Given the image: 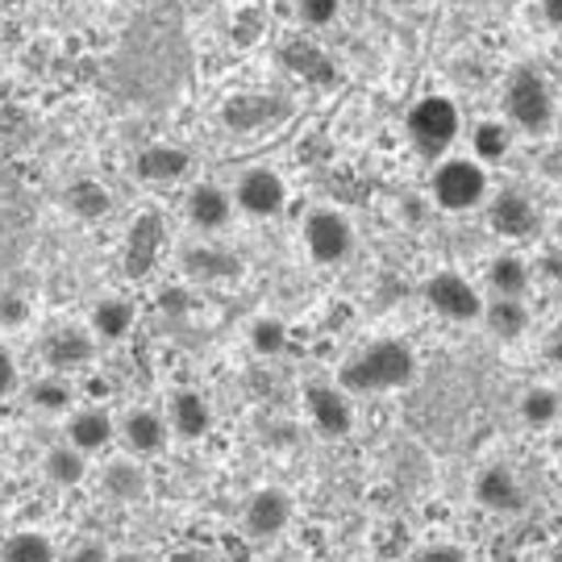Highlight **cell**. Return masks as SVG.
I'll return each mask as SVG.
<instances>
[{
    "label": "cell",
    "mask_w": 562,
    "mask_h": 562,
    "mask_svg": "<svg viewBox=\"0 0 562 562\" xmlns=\"http://www.w3.org/2000/svg\"><path fill=\"white\" fill-rule=\"evenodd\" d=\"M413 380H417V350L404 338L371 341L341 367V392H362V396L396 392Z\"/></svg>",
    "instance_id": "cell-1"
},
{
    "label": "cell",
    "mask_w": 562,
    "mask_h": 562,
    "mask_svg": "<svg viewBox=\"0 0 562 562\" xmlns=\"http://www.w3.org/2000/svg\"><path fill=\"white\" fill-rule=\"evenodd\" d=\"M504 121L517 134H529V138H542L554 130L559 101H554V88L538 67H517L504 80Z\"/></svg>",
    "instance_id": "cell-2"
},
{
    "label": "cell",
    "mask_w": 562,
    "mask_h": 562,
    "mask_svg": "<svg viewBox=\"0 0 562 562\" xmlns=\"http://www.w3.org/2000/svg\"><path fill=\"white\" fill-rule=\"evenodd\" d=\"M404 134H408L417 155H425V159H434V162L446 159L450 146H454L462 134L459 104L450 101V97H442V92H429V97H422V101L408 109Z\"/></svg>",
    "instance_id": "cell-3"
},
{
    "label": "cell",
    "mask_w": 562,
    "mask_h": 562,
    "mask_svg": "<svg viewBox=\"0 0 562 562\" xmlns=\"http://www.w3.org/2000/svg\"><path fill=\"white\" fill-rule=\"evenodd\" d=\"M429 196L442 213H471L487 204L492 183H487V167L475 162L471 155H446L438 159L434 176H429Z\"/></svg>",
    "instance_id": "cell-4"
},
{
    "label": "cell",
    "mask_w": 562,
    "mask_h": 562,
    "mask_svg": "<svg viewBox=\"0 0 562 562\" xmlns=\"http://www.w3.org/2000/svg\"><path fill=\"white\" fill-rule=\"evenodd\" d=\"M301 238L308 259L322 262V267L346 262L355 255V225L341 209H313L301 225Z\"/></svg>",
    "instance_id": "cell-5"
},
{
    "label": "cell",
    "mask_w": 562,
    "mask_h": 562,
    "mask_svg": "<svg viewBox=\"0 0 562 562\" xmlns=\"http://www.w3.org/2000/svg\"><path fill=\"white\" fill-rule=\"evenodd\" d=\"M425 304H429V313H438L442 322H454V325H467V322H480L483 313V296L480 288L459 276V271H434L422 288Z\"/></svg>",
    "instance_id": "cell-6"
},
{
    "label": "cell",
    "mask_w": 562,
    "mask_h": 562,
    "mask_svg": "<svg viewBox=\"0 0 562 562\" xmlns=\"http://www.w3.org/2000/svg\"><path fill=\"white\" fill-rule=\"evenodd\" d=\"M234 209L255 217V222H267V217H280L288 209V180H283L276 167H250L241 171L238 183H234Z\"/></svg>",
    "instance_id": "cell-7"
},
{
    "label": "cell",
    "mask_w": 562,
    "mask_h": 562,
    "mask_svg": "<svg viewBox=\"0 0 562 562\" xmlns=\"http://www.w3.org/2000/svg\"><path fill=\"white\" fill-rule=\"evenodd\" d=\"M97 346L101 341L92 338L88 325H55L46 338H42L38 355L46 362V371L55 375H76V371H88L97 362Z\"/></svg>",
    "instance_id": "cell-8"
},
{
    "label": "cell",
    "mask_w": 562,
    "mask_h": 562,
    "mask_svg": "<svg viewBox=\"0 0 562 562\" xmlns=\"http://www.w3.org/2000/svg\"><path fill=\"white\" fill-rule=\"evenodd\" d=\"M304 408H308V422L313 429L329 438V442H341V438H350L355 434V404L350 396L334 387V383H313V387H304Z\"/></svg>",
    "instance_id": "cell-9"
},
{
    "label": "cell",
    "mask_w": 562,
    "mask_h": 562,
    "mask_svg": "<svg viewBox=\"0 0 562 562\" xmlns=\"http://www.w3.org/2000/svg\"><path fill=\"white\" fill-rule=\"evenodd\" d=\"M296 517V504L292 496L283 492V487H259L250 501H246V533L255 538V542H276L280 533H288V525Z\"/></svg>",
    "instance_id": "cell-10"
},
{
    "label": "cell",
    "mask_w": 562,
    "mask_h": 562,
    "mask_svg": "<svg viewBox=\"0 0 562 562\" xmlns=\"http://www.w3.org/2000/svg\"><path fill=\"white\" fill-rule=\"evenodd\" d=\"M117 442L125 446V454H134V459H155V454H162L167 442H171V425H167V417L155 413V408H130L117 422Z\"/></svg>",
    "instance_id": "cell-11"
},
{
    "label": "cell",
    "mask_w": 562,
    "mask_h": 562,
    "mask_svg": "<svg viewBox=\"0 0 562 562\" xmlns=\"http://www.w3.org/2000/svg\"><path fill=\"white\" fill-rule=\"evenodd\" d=\"M67 442L76 446L80 454L97 459L109 446L117 442V422L113 413L101 408V404H83V408H71L67 413Z\"/></svg>",
    "instance_id": "cell-12"
},
{
    "label": "cell",
    "mask_w": 562,
    "mask_h": 562,
    "mask_svg": "<svg viewBox=\"0 0 562 562\" xmlns=\"http://www.w3.org/2000/svg\"><path fill=\"white\" fill-rule=\"evenodd\" d=\"M487 225H492L501 238H533L542 217H538V204L529 201L525 192L504 188L496 196H487Z\"/></svg>",
    "instance_id": "cell-13"
},
{
    "label": "cell",
    "mask_w": 562,
    "mask_h": 562,
    "mask_svg": "<svg viewBox=\"0 0 562 562\" xmlns=\"http://www.w3.org/2000/svg\"><path fill=\"white\" fill-rule=\"evenodd\" d=\"M167 425H171V434L183 438V442H201L204 434L213 429V404L204 392L196 387H180V392H171V401H167Z\"/></svg>",
    "instance_id": "cell-14"
},
{
    "label": "cell",
    "mask_w": 562,
    "mask_h": 562,
    "mask_svg": "<svg viewBox=\"0 0 562 562\" xmlns=\"http://www.w3.org/2000/svg\"><path fill=\"white\" fill-rule=\"evenodd\" d=\"M192 171V155L176 142H150L134 155V176L142 183H180Z\"/></svg>",
    "instance_id": "cell-15"
},
{
    "label": "cell",
    "mask_w": 562,
    "mask_h": 562,
    "mask_svg": "<svg viewBox=\"0 0 562 562\" xmlns=\"http://www.w3.org/2000/svg\"><path fill=\"white\" fill-rule=\"evenodd\" d=\"M234 192L222 183H196L188 192V222L196 225L201 234H222L225 225L234 222Z\"/></svg>",
    "instance_id": "cell-16"
},
{
    "label": "cell",
    "mask_w": 562,
    "mask_h": 562,
    "mask_svg": "<svg viewBox=\"0 0 562 562\" xmlns=\"http://www.w3.org/2000/svg\"><path fill=\"white\" fill-rule=\"evenodd\" d=\"M134 325H138V308H134L130 296H101V301L92 304V313H88V329L104 346L125 341L134 334Z\"/></svg>",
    "instance_id": "cell-17"
},
{
    "label": "cell",
    "mask_w": 562,
    "mask_h": 562,
    "mask_svg": "<svg viewBox=\"0 0 562 562\" xmlns=\"http://www.w3.org/2000/svg\"><path fill=\"white\" fill-rule=\"evenodd\" d=\"M475 501L487 513H521L525 487L517 480V471H508V467H483L480 480H475Z\"/></svg>",
    "instance_id": "cell-18"
},
{
    "label": "cell",
    "mask_w": 562,
    "mask_h": 562,
    "mask_svg": "<svg viewBox=\"0 0 562 562\" xmlns=\"http://www.w3.org/2000/svg\"><path fill=\"white\" fill-rule=\"evenodd\" d=\"M63 209L80 222H104L113 213V192L97 176H80L63 188Z\"/></svg>",
    "instance_id": "cell-19"
},
{
    "label": "cell",
    "mask_w": 562,
    "mask_h": 562,
    "mask_svg": "<svg viewBox=\"0 0 562 562\" xmlns=\"http://www.w3.org/2000/svg\"><path fill=\"white\" fill-rule=\"evenodd\" d=\"M146 487H150V480H146V471H142V459H113L104 462L101 471V492L109 496V501L117 504H138L142 496H146Z\"/></svg>",
    "instance_id": "cell-20"
},
{
    "label": "cell",
    "mask_w": 562,
    "mask_h": 562,
    "mask_svg": "<svg viewBox=\"0 0 562 562\" xmlns=\"http://www.w3.org/2000/svg\"><path fill=\"white\" fill-rule=\"evenodd\" d=\"M513 125L504 117H483L471 125V159L483 162V167H496L513 155Z\"/></svg>",
    "instance_id": "cell-21"
},
{
    "label": "cell",
    "mask_w": 562,
    "mask_h": 562,
    "mask_svg": "<svg viewBox=\"0 0 562 562\" xmlns=\"http://www.w3.org/2000/svg\"><path fill=\"white\" fill-rule=\"evenodd\" d=\"M480 322L487 325L492 338L521 341L525 329H529V308H525V301H517V296H492V301H483Z\"/></svg>",
    "instance_id": "cell-22"
},
{
    "label": "cell",
    "mask_w": 562,
    "mask_h": 562,
    "mask_svg": "<svg viewBox=\"0 0 562 562\" xmlns=\"http://www.w3.org/2000/svg\"><path fill=\"white\" fill-rule=\"evenodd\" d=\"M529 283H533V267L521 255H496V259L487 262V288H492V296H517V301H525Z\"/></svg>",
    "instance_id": "cell-23"
},
{
    "label": "cell",
    "mask_w": 562,
    "mask_h": 562,
    "mask_svg": "<svg viewBox=\"0 0 562 562\" xmlns=\"http://www.w3.org/2000/svg\"><path fill=\"white\" fill-rule=\"evenodd\" d=\"M42 475L55 483V487H80L88 480V454H80L71 442L50 446L42 454Z\"/></svg>",
    "instance_id": "cell-24"
},
{
    "label": "cell",
    "mask_w": 562,
    "mask_h": 562,
    "mask_svg": "<svg viewBox=\"0 0 562 562\" xmlns=\"http://www.w3.org/2000/svg\"><path fill=\"white\" fill-rule=\"evenodd\" d=\"M0 562H59V550L50 542V533L42 529H18L0 542Z\"/></svg>",
    "instance_id": "cell-25"
},
{
    "label": "cell",
    "mask_w": 562,
    "mask_h": 562,
    "mask_svg": "<svg viewBox=\"0 0 562 562\" xmlns=\"http://www.w3.org/2000/svg\"><path fill=\"white\" fill-rule=\"evenodd\" d=\"M30 404L46 413V417H63V413H71V404H76V387L67 375H55V371H46L42 380L30 383Z\"/></svg>",
    "instance_id": "cell-26"
},
{
    "label": "cell",
    "mask_w": 562,
    "mask_h": 562,
    "mask_svg": "<svg viewBox=\"0 0 562 562\" xmlns=\"http://www.w3.org/2000/svg\"><path fill=\"white\" fill-rule=\"evenodd\" d=\"M559 417H562V396L554 392V387H546V383H538V387H525L521 422L529 425V429H550Z\"/></svg>",
    "instance_id": "cell-27"
},
{
    "label": "cell",
    "mask_w": 562,
    "mask_h": 562,
    "mask_svg": "<svg viewBox=\"0 0 562 562\" xmlns=\"http://www.w3.org/2000/svg\"><path fill=\"white\" fill-rule=\"evenodd\" d=\"M250 346L262 359H276V355L288 350V325L280 317H259V322L250 325Z\"/></svg>",
    "instance_id": "cell-28"
},
{
    "label": "cell",
    "mask_w": 562,
    "mask_h": 562,
    "mask_svg": "<svg viewBox=\"0 0 562 562\" xmlns=\"http://www.w3.org/2000/svg\"><path fill=\"white\" fill-rule=\"evenodd\" d=\"M341 18V0H296V21L308 30H329Z\"/></svg>",
    "instance_id": "cell-29"
},
{
    "label": "cell",
    "mask_w": 562,
    "mask_h": 562,
    "mask_svg": "<svg viewBox=\"0 0 562 562\" xmlns=\"http://www.w3.org/2000/svg\"><path fill=\"white\" fill-rule=\"evenodd\" d=\"M30 317H34L30 296H21V292H0V329H25Z\"/></svg>",
    "instance_id": "cell-30"
},
{
    "label": "cell",
    "mask_w": 562,
    "mask_h": 562,
    "mask_svg": "<svg viewBox=\"0 0 562 562\" xmlns=\"http://www.w3.org/2000/svg\"><path fill=\"white\" fill-rule=\"evenodd\" d=\"M18 380H21L18 359H13V350H9V341L0 338V401L18 392Z\"/></svg>",
    "instance_id": "cell-31"
},
{
    "label": "cell",
    "mask_w": 562,
    "mask_h": 562,
    "mask_svg": "<svg viewBox=\"0 0 562 562\" xmlns=\"http://www.w3.org/2000/svg\"><path fill=\"white\" fill-rule=\"evenodd\" d=\"M408 562H467V554H462L459 546L438 542V546H425L422 554H413Z\"/></svg>",
    "instance_id": "cell-32"
},
{
    "label": "cell",
    "mask_w": 562,
    "mask_h": 562,
    "mask_svg": "<svg viewBox=\"0 0 562 562\" xmlns=\"http://www.w3.org/2000/svg\"><path fill=\"white\" fill-rule=\"evenodd\" d=\"M59 562H109V550L101 542H80L71 554H63Z\"/></svg>",
    "instance_id": "cell-33"
},
{
    "label": "cell",
    "mask_w": 562,
    "mask_h": 562,
    "mask_svg": "<svg viewBox=\"0 0 562 562\" xmlns=\"http://www.w3.org/2000/svg\"><path fill=\"white\" fill-rule=\"evenodd\" d=\"M542 18L554 25V30H562V0H542Z\"/></svg>",
    "instance_id": "cell-34"
},
{
    "label": "cell",
    "mask_w": 562,
    "mask_h": 562,
    "mask_svg": "<svg viewBox=\"0 0 562 562\" xmlns=\"http://www.w3.org/2000/svg\"><path fill=\"white\" fill-rule=\"evenodd\" d=\"M183 292H162V313H183Z\"/></svg>",
    "instance_id": "cell-35"
},
{
    "label": "cell",
    "mask_w": 562,
    "mask_h": 562,
    "mask_svg": "<svg viewBox=\"0 0 562 562\" xmlns=\"http://www.w3.org/2000/svg\"><path fill=\"white\" fill-rule=\"evenodd\" d=\"M171 562H217L213 554H204V550H180Z\"/></svg>",
    "instance_id": "cell-36"
},
{
    "label": "cell",
    "mask_w": 562,
    "mask_h": 562,
    "mask_svg": "<svg viewBox=\"0 0 562 562\" xmlns=\"http://www.w3.org/2000/svg\"><path fill=\"white\" fill-rule=\"evenodd\" d=\"M542 267H546V276H550V280L562 283V255H550V259H546Z\"/></svg>",
    "instance_id": "cell-37"
},
{
    "label": "cell",
    "mask_w": 562,
    "mask_h": 562,
    "mask_svg": "<svg viewBox=\"0 0 562 562\" xmlns=\"http://www.w3.org/2000/svg\"><path fill=\"white\" fill-rule=\"evenodd\" d=\"M109 562H150V559H142V554H109Z\"/></svg>",
    "instance_id": "cell-38"
},
{
    "label": "cell",
    "mask_w": 562,
    "mask_h": 562,
    "mask_svg": "<svg viewBox=\"0 0 562 562\" xmlns=\"http://www.w3.org/2000/svg\"><path fill=\"white\" fill-rule=\"evenodd\" d=\"M554 238H559V250H562V217H559V225H554Z\"/></svg>",
    "instance_id": "cell-39"
},
{
    "label": "cell",
    "mask_w": 562,
    "mask_h": 562,
    "mask_svg": "<svg viewBox=\"0 0 562 562\" xmlns=\"http://www.w3.org/2000/svg\"><path fill=\"white\" fill-rule=\"evenodd\" d=\"M554 130H559V142H562V113H559V121H554Z\"/></svg>",
    "instance_id": "cell-40"
}]
</instances>
